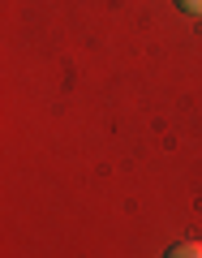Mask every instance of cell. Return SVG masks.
<instances>
[{
  "instance_id": "obj_1",
  "label": "cell",
  "mask_w": 202,
  "mask_h": 258,
  "mask_svg": "<svg viewBox=\"0 0 202 258\" xmlns=\"http://www.w3.org/2000/svg\"><path fill=\"white\" fill-rule=\"evenodd\" d=\"M168 258H202V245L198 241H181L176 249H168Z\"/></svg>"
},
{
  "instance_id": "obj_2",
  "label": "cell",
  "mask_w": 202,
  "mask_h": 258,
  "mask_svg": "<svg viewBox=\"0 0 202 258\" xmlns=\"http://www.w3.org/2000/svg\"><path fill=\"white\" fill-rule=\"evenodd\" d=\"M185 13H193V18H202V0H176Z\"/></svg>"
}]
</instances>
